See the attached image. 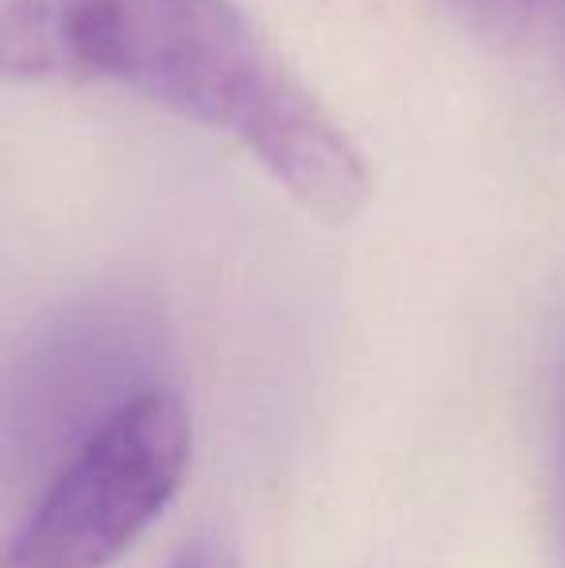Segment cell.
<instances>
[{"instance_id": "277c9868", "label": "cell", "mask_w": 565, "mask_h": 568, "mask_svg": "<svg viewBox=\"0 0 565 568\" xmlns=\"http://www.w3.org/2000/svg\"><path fill=\"white\" fill-rule=\"evenodd\" d=\"M167 568H241L236 554L229 546H221L218 538H198L182 549Z\"/></svg>"}, {"instance_id": "3957f363", "label": "cell", "mask_w": 565, "mask_h": 568, "mask_svg": "<svg viewBox=\"0 0 565 568\" xmlns=\"http://www.w3.org/2000/svg\"><path fill=\"white\" fill-rule=\"evenodd\" d=\"M461 23L488 47H519L535 31L543 0H445Z\"/></svg>"}, {"instance_id": "5b68a950", "label": "cell", "mask_w": 565, "mask_h": 568, "mask_svg": "<svg viewBox=\"0 0 565 568\" xmlns=\"http://www.w3.org/2000/svg\"><path fill=\"white\" fill-rule=\"evenodd\" d=\"M558 549L565 568V390H562V434H558Z\"/></svg>"}, {"instance_id": "7a4b0ae2", "label": "cell", "mask_w": 565, "mask_h": 568, "mask_svg": "<svg viewBox=\"0 0 565 568\" xmlns=\"http://www.w3.org/2000/svg\"><path fill=\"white\" fill-rule=\"evenodd\" d=\"M190 414L174 390L137 387L90 422L0 568H109L159 523L190 464Z\"/></svg>"}, {"instance_id": "6da1fadb", "label": "cell", "mask_w": 565, "mask_h": 568, "mask_svg": "<svg viewBox=\"0 0 565 568\" xmlns=\"http://www.w3.org/2000/svg\"><path fill=\"white\" fill-rule=\"evenodd\" d=\"M0 82H105L241 143L325 225L364 210L372 174L330 109L236 0H4Z\"/></svg>"}]
</instances>
